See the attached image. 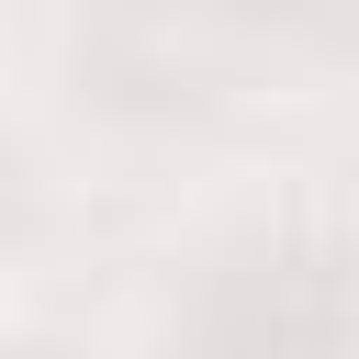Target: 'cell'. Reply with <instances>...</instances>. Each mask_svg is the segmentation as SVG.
Returning a JSON list of instances; mask_svg holds the SVG:
<instances>
[]
</instances>
